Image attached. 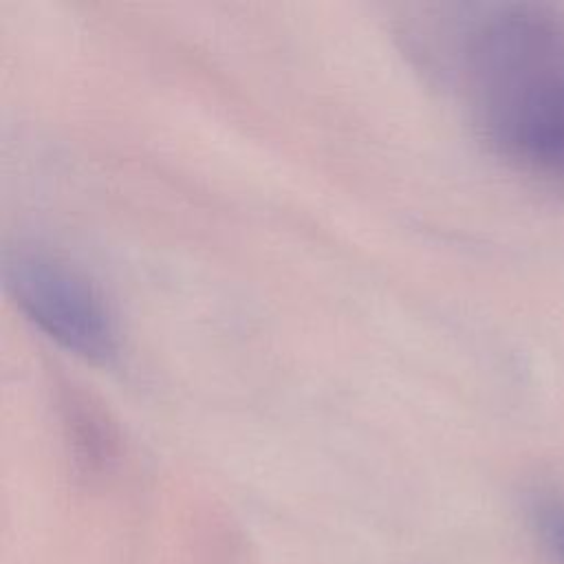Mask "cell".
<instances>
[{"mask_svg": "<svg viewBox=\"0 0 564 564\" xmlns=\"http://www.w3.org/2000/svg\"><path fill=\"white\" fill-rule=\"evenodd\" d=\"M551 540L557 544L564 557V518H551Z\"/></svg>", "mask_w": 564, "mask_h": 564, "instance_id": "3957f363", "label": "cell"}, {"mask_svg": "<svg viewBox=\"0 0 564 564\" xmlns=\"http://www.w3.org/2000/svg\"><path fill=\"white\" fill-rule=\"evenodd\" d=\"M485 126L511 154L540 165H564V73L485 79Z\"/></svg>", "mask_w": 564, "mask_h": 564, "instance_id": "7a4b0ae2", "label": "cell"}, {"mask_svg": "<svg viewBox=\"0 0 564 564\" xmlns=\"http://www.w3.org/2000/svg\"><path fill=\"white\" fill-rule=\"evenodd\" d=\"M4 282L18 308L46 337L88 361L117 355V328L97 289L66 262L18 251L4 262Z\"/></svg>", "mask_w": 564, "mask_h": 564, "instance_id": "6da1fadb", "label": "cell"}]
</instances>
